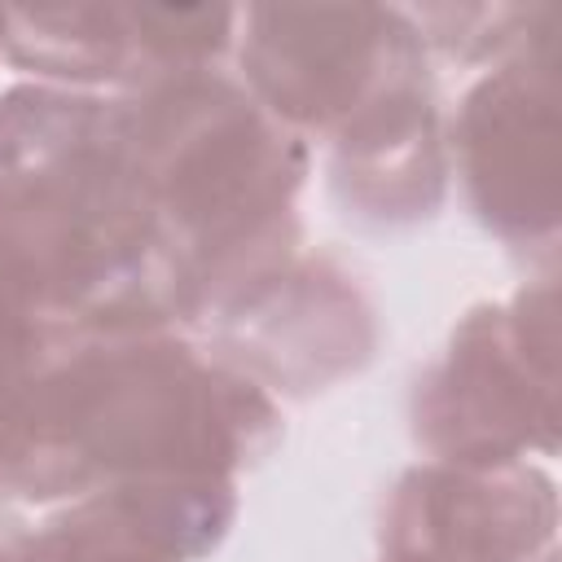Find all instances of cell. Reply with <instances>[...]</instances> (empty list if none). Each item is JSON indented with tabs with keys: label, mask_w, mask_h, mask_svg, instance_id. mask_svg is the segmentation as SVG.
<instances>
[{
	"label": "cell",
	"mask_w": 562,
	"mask_h": 562,
	"mask_svg": "<svg viewBox=\"0 0 562 562\" xmlns=\"http://www.w3.org/2000/svg\"><path fill=\"white\" fill-rule=\"evenodd\" d=\"M277 439V400L176 329H75L0 386V496L237 483Z\"/></svg>",
	"instance_id": "6da1fadb"
},
{
	"label": "cell",
	"mask_w": 562,
	"mask_h": 562,
	"mask_svg": "<svg viewBox=\"0 0 562 562\" xmlns=\"http://www.w3.org/2000/svg\"><path fill=\"white\" fill-rule=\"evenodd\" d=\"M0 277L70 329L184 325L114 97L57 83L0 97Z\"/></svg>",
	"instance_id": "7a4b0ae2"
},
{
	"label": "cell",
	"mask_w": 562,
	"mask_h": 562,
	"mask_svg": "<svg viewBox=\"0 0 562 562\" xmlns=\"http://www.w3.org/2000/svg\"><path fill=\"white\" fill-rule=\"evenodd\" d=\"M114 105L176 263L184 325H206L299 255L307 145L220 70L158 79Z\"/></svg>",
	"instance_id": "3957f363"
},
{
	"label": "cell",
	"mask_w": 562,
	"mask_h": 562,
	"mask_svg": "<svg viewBox=\"0 0 562 562\" xmlns=\"http://www.w3.org/2000/svg\"><path fill=\"white\" fill-rule=\"evenodd\" d=\"M413 439L430 461L514 465L558 452V285L527 281L509 303H474L417 373Z\"/></svg>",
	"instance_id": "277c9868"
},
{
	"label": "cell",
	"mask_w": 562,
	"mask_h": 562,
	"mask_svg": "<svg viewBox=\"0 0 562 562\" xmlns=\"http://www.w3.org/2000/svg\"><path fill=\"white\" fill-rule=\"evenodd\" d=\"M246 92L294 136L334 140L391 88L430 75V53L404 9L255 4L237 9Z\"/></svg>",
	"instance_id": "5b68a950"
},
{
	"label": "cell",
	"mask_w": 562,
	"mask_h": 562,
	"mask_svg": "<svg viewBox=\"0 0 562 562\" xmlns=\"http://www.w3.org/2000/svg\"><path fill=\"white\" fill-rule=\"evenodd\" d=\"M448 149L474 220L527 259L553 268L562 228V123L553 13L474 79L457 105Z\"/></svg>",
	"instance_id": "8992f818"
},
{
	"label": "cell",
	"mask_w": 562,
	"mask_h": 562,
	"mask_svg": "<svg viewBox=\"0 0 562 562\" xmlns=\"http://www.w3.org/2000/svg\"><path fill=\"white\" fill-rule=\"evenodd\" d=\"M211 356L259 382L272 400H307L356 378L378 351V307L334 255H294L206 325Z\"/></svg>",
	"instance_id": "52a82bcc"
},
{
	"label": "cell",
	"mask_w": 562,
	"mask_h": 562,
	"mask_svg": "<svg viewBox=\"0 0 562 562\" xmlns=\"http://www.w3.org/2000/svg\"><path fill=\"white\" fill-rule=\"evenodd\" d=\"M237 40L224 4H44L4 9V61L57 88H145L215 70Z\"/></svg>",
	"instance_id": "ba28073f"
},
{
	"label": "cell",
	"mask_w": 562,
	"mask_h": 562,
	"mask_svg": "<svg viewBox=\"0 0 562 562\" xmlns=\"http://www.w3.org/2000/svg\"><path fill=\"white\" fill-rule=\"evenodd\" d=\"M558 536V483L536 461L408 465L378 527V562H536Z\"/></svg>",
	"instance_id": "9c48e42d"
},
{
	"label": "cell",
	"mask_w": 562,
	"mask_h": 562,
	"mask_svg": "<svg viewBox=\"0 0 562 562\" xmlns=\"http://www.w3.org/2000/svg\"><path fill=\"white\" fill-rule=\"evenodd\" d=\"M329 193L364 228H417L448 193V136L430 75L378 97L329 140Z\"/></svg>",
	"instance_id": "30bf717a"
},
{
	"label": "cell",
	"mask_w": 562,
	"mask_h": 562,
	"mask_svg": "<svg viewBox=\"0 0 562 562\" xmlns=\"http://www.w3.org/2000/svg\"><path fill=\"white\" fill-rule=\"evenodd\" d=\"M0 562H176L105 496L70 501L35 531H4Z\"/></svg>",
	"instance_id": "8fae6325"
},
{
	"label": "cell",
	"mask_w": 562,
	"mask_h": 562,
	"mask_svg": "<svg viewBox=\"0 0 562 562\" xmlns=\"http://www.w3.org/2000/svg\"><path fill=\"white\" fill-rule=\"evenodd\" d=\"M408 22L417 26L426 53H443L452 61L465 66H483V61H505L509 53H518L540 22L553 9H536V4H422V9H404Z\"/></svg>",
	"instance_id": "7c38bea8"
},
{
	"label": "cell",
	"mask_w": 562,
	"mask_h": 562,
	"mask_svg": "<svg viewBox=\"0 0 562 562\" xmlns=\"http://www.w3.org/2000/svg\"><path fill=\"white\" fill-rule=\"evenodd\" d=\"M536 562H558V549H549L544 558H536Z\"/></svg>",
	"instance_id": "4fadbf2b"
},
{
	"label": "cell",
	"mask_w": 562,
	"mask_h": 562,
	"mask_svg": "<svg viewBox=\"0 0 562 562\" xmlns=\"http://www.w3.org/2000/svg\"><path fill=\"white\" fill-rule=\"evenodd\" d=\"M0 44H4V9H0Z\"/></svg>",
	"instance_id": "5bb4252c"
}]
</instances>
